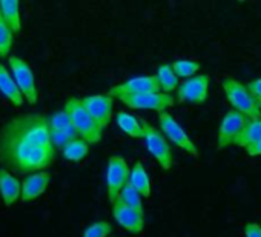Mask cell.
Wrapping results in <instances>:
<instances>
[{"label":"cell","mask_w":261,"mask_h":237,"mask_svg":"<svg viewBox=\"0 0 261 237\" xmlns=\"http://www.w3.org/2000/svg\"><path fill=\"white\" fill-rule=\"evenodd\" d=\"M36 148L23 133L17 117H13L0 128V168L22 174L30 153Z\"/></svg>","instance_id":"cell-1"},{"label":"cell","mask_w":261,"mask_h":237,"mask_svg":"<svg viewBox=\"0 0 261 237\" xmlns=\"http://www.w3.org/2000/svg\"><path fill=\"white\" fill-rule=\"evenodd\" d=\"M224 96L227 99V102L230 103L232 109L244 114L249 118H261V109L256 105V102L253 100L250 91L247 89V85L232 79V77H226L221 82Z\"/></svg>","instance_id":"cell-2"},{"label":"cell","mask_w":261,"mask_h":237,"mask_svg":"<svg viewBox=\"0 0 261 237\" xmlns=\"http://www.w3.org/2000/svg\"><path fill=\"white\" fill-rule=\"evenodd\" d=\"M63 109L69 114L72 125L75 127V130L79 131V136L83 140H86L89 145L101 140V130L94 122V118L89 115V112L85 109L82 99H75V97L68 99Z\"/></svg>","instance_id":"cell-3"},{"label":"cell","mask_w":261,"mask_h":237,"mask_svg":"<svg viewBox=\"0 0 261 237\" xmlns=\"http://www.w3.org/2000/svg\"><path fill=\"white\" fill-rule=\"evenodd\" d=\"M17 121L27 134V137L31 140L34 147H54L51 142V127H49V117H45L42 114H22L17 115Z\"/></svg>","instance_id":"cell-4"},{"label":"cell","mask_w":261,"mask_h":237,"mask_svg":"<svg viewBox=\"0 0 261 237\" xmlns=\"http://www.w3.org/2000/svg\"><path fill=\"white\" fill-rule=\"evenodd\" d=\"M143 127H145L143 140H145V145H146L149 154L157 160V163L160 165L162 170H165V171L171 170L174 165V156H172L168 139L159 128L149 125L148 122H145Z\"/></svg>","instance_id":"cell-5"},{"label":"cell","mask_w":261,"mask_h":237,"mask_svg":"<svg viewBox=\"0 0 261 237\" xmlns=\"http://www.w3.org/2000/svg\"><path fill=\"white\" fill-rule=\"evenodd\" d=\"M129 176L130 170L126 160L121 156H111L106 170V188L111 205H114L118 200L121 189L129 183Z\"/></svg>","instance_id":"cell-6"},{"label":"cell","mask_w":261,"mask_h":237,"mask_svg":"<svg viewBox=\"0 0 261 237\" xmlns=\"http://www.w3.org/2000/svg\"><path fill=\"white\" fill-rule=\"evenodd\" d=\"M159 125H160V131L165 134V137L169 139L175 147H178L180 150L186 151L192 157H198L200 156V151L195 147V144L191 140V137L181 128V125L175 121V118L168 111L159 114Z\"/></svg>","instance_id":"cell-7"},{"label":"cell","mask_w":261,"mask_h":237,"mask_svg":"<svg viewBox=\"0 0 261 237\" xmlns=\"http://www.w3.org/2000/svg\"><path fill=\"white\" fill-rule=\"evenodd\" d=\"M8 65L11 68L13 77H14L19 89L22 91V94L27 99V102L31 103V105L37 103L39 91H37L36 79H34V74H33L30 65L23 59H20L17 56H10L8 57Z\"/></svg>","instance_id":"cell-8"},{"label":"cell","mask_w":261,"mask_h":237,"mask_svg":"<svg viewBox=\"0 0 261 237\" xmlns=\"http://www.w3.org/2000/svg\"><path fill=\"white\" fill-rule=\"evenodd\" d=\"M247 122H249V117H246L244 114L235 109H229L224 114L223 121L220 124V128H218V139H217L218 148L221 150V148L235 145V142L244 131Z\"/></svg>","instance_id":"cell-9"},{"label":"cell","mask_w":261,"mask_h":237,"mask_svg":"<svg viewBox=\"0 0 261 237\" xmlns=\"http://www.w3.org/2000/svg\"><path fill=\"white\" fill-rule=\"evenodd\" d=\"M117 99L133 109H152V111H159V114L168 111V108L174 105V97L165 92L123 94V96H118Z\"/></svg>","instance_id":"cell-10"},{"label":"cell","mask_w":261,"mask_h":237,"mask_svg":"<svg viewBox=\"0 0 261 237\" xmlns=\"http://www.w3.org/2000/svg\"><path fill=\"white\" fill-rule=\"evenodd\" d=\"M82 103L85 109L89 112V115L94 118V122L98 125V128L103 131L112 117L114 109V97L109 94H95V96H86L82 99Z\"/></svg>","instance_id":"cell-11"},{"label":"cell","mask_w":261,"mask_h":237,"mask_svg":"<svg viewBox=\"0 0 261 237\" xmlns=\"http://www.w3.org/2000/svg\"><path fill=\"white\" fill-rule=\"evenodd\" d=\"M209 92V76L197 74L180 83L177 89V102L178 103H203L207 99Z\"/></svg>","instance_id":"cell-12"},{"label":"cell","mask_w":261,"mask_h":237,"mask_svg":"<svg viewBox=\"0 0 261 237\" xmlns=\"http://www.w3.org/2000/svg\"><path fill=\"white\" fill-rule=\"evenodd\" d=\"M155 92H162L157 76H139L112 86L108 94L111 97H118L123 94H155Z\"/></svg>","instance_id":"cell-13"},{"label":"cell","mask_w":261,"mask_h":237,"mask_svg":"<svg viewBox=\"0 0 261 237\" xmlns=\"http://www.w3.org/2000/svg\"><path fill=\"white\" fill-rule=\"evenodd\" d=\"M112 214L115 222L133 234H140L145 229V214L124 205L121 200H117L112 205Z\"/></svg>","instance_id":"cell-14"},{"label":"cell","mask_w":261,"mask_h":237,"mask_svg":"<svg viewBox=\"0 0 261 237\" xmlns=\"http://www.w3.org/2000/svg\"><path fill=\"white\" fill-rule=\"evenodd\" d=\"M51 183V174L48 171H39L27 174L22 180V202L28 203L37 197H40Z\"/></svg>","instance_id":"cell-15"},{"label":"cell","mask_w":261,"mask_h":237,"mask_svg":"<svg viewBox=\"0 0 261 237\" xmlns=\"http://www.w3.org/2000/svg\"><path fill=\"white\" fill-rule=\"evenodd\" d=\"M56 157V148L54 147H36L33 148V151L30 153L22 174H31V173H39V171H45L46 168H49L54 162Z\"/></svg>","instance_id":"cell-16"},{"label":"cell","mask_w":261,"mask_h":237,"mask_svg":"<svg viewBox=\"0 0 261 237\" xmlns=\"http://www.w3.org/2000/svg\"><path fill=\"white\" fill-rule=\"evenodd\" d=\"M0 196L7 206H13L19 199H22L20 180L5 168H0Z\"/></svg>","instance_id":"cell-17"},{"label":"cell","mask_w":261,"mask_h":237,"mask_svg":"<svg viewBox=\"0 0 261 237\" xmlns=\"http://www.w3.org/2000/svg\"><path fill=\"white\" fill-rule=\"evenodd\" d=\"M0 92H2L14 106H22L23 105V94L19 89L13 74L7 69L5 65L0 63Z\"/></svg>","instance_id":"cell-18"},{"label":"cell","mask_w":261,"mask_h":237,"mask_svg":"<svg viewBox=\"0 0 261 237\" xmlns=\"http://www.w3.org/2000/svg\"><path fill=\"white\" fill-rule=\"evenodd\" d=\"M117 121V125L120 127V130L127 134L129 137L133 139H143L145 136V121H140V118H137L136 115L129 114L126 111H120L115 117Z\"/></svg>","instance_id":"cell-19"},{"label":"cell","mask_w":261,"mask_h":237,"mask_svg":"<svg viewBox=\"0 0 261 237\" xmlns=\"http://www.w3.org/2000/svg\"><path fill=\"white\" fill-rule=\"evenodd\" d=\"M129 185L134 189H137L143 197L151 196V179H149V174L142 162H136V165L133 167V170H130Z\"/></svg>","instance_id":"cell-20"},{"label":"cell","mask_w":261,"mask_h":237,"mask_svg":"<svg viewBox=\"0 0 261 237\" xmlns=\"http://www.w3.org/2000/svg\"><path fill=\"white\" fill-rule=\"evenodd\" d=\"M0 14H2V17L14 33H20L22 20L17 0H0Z\"/></svg>","instance_id":"cell-21"},{"label":"cell","mask_w":261,"mask_h":237,"mask_svg":"<svg viewBox=\"0 0 261 237\" xmlns=\"http://www.w3.org/2000/svg\"><path fill=\"white\" fill-rule=\"evenodd\" d=\"M157 80H159V85L162 88V92L165 94H171L174 91L178 89L180 86V79L177 77V74L174 73L172 69V65L171 63H163L159 71H157Z\"/></svg>","instance_id":"cell-22"},{"label":"cell","mask_w":261,"mask_h":237,"mask_svg":"<svg viewBox=\"0 0 261 237\" xmlns=\"http://www.w3.org/2000/svg\"><path fill=\"white\" fill-rule=\"evenodd\" d=\"M259 139H261V118H249L244 131L241 133V136L238 137L235 145L246 150V148L252 147L253 144H256Z\"/></svg>","instance_id":"cell-23"},{"label":"cell","mask_w":261,"mask_h":237,"mask_svg":"<svg viewBox=\"0 0 261 237\" xmlns=\"http://www.w3.org/2000/svg\"><path fill=\"white\" fill-rule=\"evenodd\" d=\"M88 151H89V144L86 140H83L82 137L75 139V140H71L63 150H62V154L66 160H71V162H80L83 160L86 156H88Z\"/></svg>","instance_id":"cell-24"},{"label":"cell","mask_w":261,"mask_h":237,"mask_svg":"<svg viewBox=\"0 0 261 237\" xmlns=\"http://www.w3.org/2000/svg\"><path fill=\"white\" fill-rule=\"evenodd\" d=\"M172 65V69L174 73L177 74V77H183L185 80L191 79V77H195L197 73L200 71L201 65L195 60H189V59H180V60H175Z\"/></svg>","instance_id":"cell-25"},{"label":"cell","mask_w":261,"mask_h":237,"mask_svg":"<svg viewBox=\"0 0 261 237\" xmlns=\"http://www.w3.org/2000/svg\"><path fill=\"white\" fill-rule=\"evenodd\" d=\"M142 199H143V196L137 189H134L129 183L121 189L120 197H118V200H121L124 205H127L130 208H134V209L143 212V200Z\"/></svg>","instance_id":"cell-26"},{"label":"cell","mask_w":261,"mask_h":237,"mask_svg":"<svg viewBox=\"0 0 261 237\" xmlns=\"http://www.w3.org/2000/svg\"><path fill=\"white\" fill-rule=\"evenodd\" d=\"M13 34L14 31L0 14V57H7L10 54L13 46Z\"/></svg>","instance_id":"cell-27"},{"label":"cell","mask_w":261,"mask_h":237,"mask_svg":"<svg viewBox=\"0 0 261 237\" xmlns=\"http://www.w3.org/2000/svg\"><path fill=\"white\" fill-rule=\"evenodd\" d=\"M112 232V226L106 220H98L91 223L85 231L82 237H108Z\"/></svg>","instance_id":"cell-28"},{"label":"cell","mask_w":261,"mask_h":237,"mask_svg":"<svg viewBox=\"0 0 261 237\" xmlns=\"http://www.w3.org/2000/svg\"><path fill=\"white\" fill-rule=\"evenodd\" d=\"M71 117L69 114L62 109V111H57L54 112L51 117H49V127L51 130H59V131H65L69 125H71Z\"/></svg>","instance_id":"cell-29"},{"label":"cell","mask_w":261,"mask_h":237,"mask_svg":"<svg viewBox=\"0 0 261 237\" xmlns=\"http://www.w3.org/2000/svg\"><path fill=\"white\" fill-rule=\"evenodd\" d=\"M51 142L54 145V148H65L71 140L69 137L63 133V131H59V130H51Z\"/></svg>","instance_id":"cell-30"},{"label":"cell","mask_w":261,"mask_h":237,"mask_svg":"<svg viewBox=\"0 0 261 237\" xmlns=\"http://www.w3.org/2000/svg\"><path fill=\"white\" fill-rule=\"evenodd\" d=\"M247 89L250 91L253 100L256 102V105L261 109V77L259 79H255V80H250L247 83Z\"/></svg>","instance_id":"cell-31"},{"label":"cell","mask_w":261,"mask_h":237,"mask_svg":"<svg viewBox=\"0 0 261 237\" xmlns=\"http://www.w3.org/2000/svg\"><path fill=\"white\" fill-rule=\"evenodd\" d=\"M244 235L246 237H261V225L255 222H249L244 225Z\"/></svg>","instance_id":"cell-32"},{"label":"cell","mask_w":261,"mask_h":237,"mask_svg":"<svg viewBox=\"0 0 261 237\" xmlns=\"http://www.w3.org/2000/svg\"><path fill=\"white\" fill-rule=\"evenodd\" d=\"M246 153H247L249 156H252V157H255V156H261V139H259L256 144H253L252 147L246 148Z\"/></svg>","instance_id":"cell-33"}]
</instances>
